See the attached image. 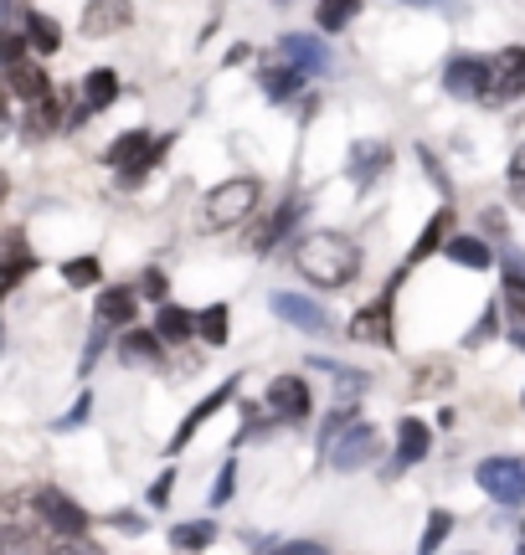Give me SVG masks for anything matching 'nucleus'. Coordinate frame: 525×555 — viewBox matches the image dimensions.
Listing matches in <instances>:
<instances>
[{"label":"nucleus","mask_w":525,"mask_h":555,"mask_svg":"<svg viewBox=\"0 0 525 555\" xmlns=\"http://www.w3.org/2000/svg\"><path fill=\"white\" fill-rule=\"evenodd\" d=\"M356 11H361V0H320L315 21H320V31H345L356 21Z\"/></svg>","instance_id":"28"},{"label":"nucleus","mask_w":525,"mask_h":555,"mask_svg":"<svg viewBox=\"0 0 525 555\" xmlns=\"http://www.w3.org/2000/svg\"><path fill=\"white\" fill-rule=\"evenodd\" d=\"M268 304H273V314H279L283 324H294V330H304V335H324V330H330V314H324L315 298H304V294H273Z\"/></svg>","instance_id":"8"},{"label":"nucleus","mask_w":525,"mask_h":555,"mask_svg":"<svg viewBox=\"0 0 525 555\" xmlns=\"http://www.w3.org/2000/svg\"><path fill=\"white\" fill-rule=\"evenodd\" d=\"M238 489V463H222V478H217V489H212V504H227Z\"/></svg>","instance_id":"37"},{"label":"nucleus","mask_w":525,"mask_h":555,"mask_svg":"<svg viewBox=\"0 0 525 555\" xmlns=\"http://www.w3.org/2000/svg\"><path fill=\"white\" fill-rule=\"evenodd\" d=\"M26 47H31V37H21V31H5V41H0V52H5V67L26 62Z\"/></svg>","instance_id":"35"},{"label":"nucleus","mask_w":525,"mask_h":555,"mask_svg":"<svg viewBox=\"0 0 525 555\" xmlns=\"http://www.w3.org/2000/svg\"><path fill=\"white\" fill-rule=\"evenodd\" d=\"M489 99H525V47H505L489 62Z\"/></svg>","instance_id":"9"},{"label":"nucleus","mask_w":525,"mask_h":555,"mask_svg":"<svg viewBox=\"0 0 525 555\" xmlns=\"http://www.w3.org/2000/svg\"><path fill=\"white\" fill-rule=\"evenodd\" d=\"M474 478H479L485 494H495V504H510V509L525 504V468L515 457H485V463L474 468Z\"/></svg>","instance_id":"5"},{"label":"nucleus","mask_w":525,"mask_h":555,"mask_svg":"<svg viewBox=\"0 0 525 555\" xmlns=\"http://www.w3.org/2000/svg\"><path fill=\"white\" fill-rule=\"evenodd\" d=\"M294 268L309 283H320V288H345L350 278L361 273V253L341 232H309V237L294 242Z\"/></svg>","instance_id":"1"},{"label":"nucleus","mask_w":525,"mask_h":555,"mask_svg":"<svg viewBox=\"0 0 525 555\" xmlns=\"http://www.w3.org/2000/svg\"><path fill=\"white\" fill-rule=\"evenodd\" d=\"M376 448H382L376 427H371V422H350L324 453H330V468H335V474H356V468H366V463L376 457Z\"/></svg>","instance_id":"4"},{"label":"nucleus","mask_w":525,"mask_h":555,"mask_svg":"<svg viewBox=\"0 0 525 555\" xmlns=\"http://www.w3.org/2000/svg\"><path fill=\"white\" fill-rule=\"evenodd\" d=\"M510 180H515V185H521V180H525V150H521V155H515V159H510Z\"/></svg>","instance_id":"44"},{"label":"nucleus","mask_w":525,"mask_h":555,"mask_svg":"<svg viewBox=\"0 0 525 555\" xmlns=\"http://www.w3.org/2000/svg\"><path fill=\"white\" fill-rule=\"evenodd\" d=\"M309 365H315V371H330V376H335V380H341V386H345V397H356V391H361L366 380H371V376H366V371H350V365H335V360H324V356H315V360H309Z\"/></svg>","instance_id":"31"},{"label":"nucleus","mask_w":525,"mask_h":555,"mask_svg":"<svg viewBox=\"0 0 525 555\" xmlns=\"http://www.w3.org/2000/svg\"><path fill=\"white\" fill-rule=\"evenodd\" d=\"M155 335L165 345H185V339L196 335V314H185L181 304H161V319H155Z\"/></svg>","instance_id":"20"},{"label":"nucleus","mask_w":525,"mask_h":555,"mask_svg":"<svg viewBox=\"0 0 525 555\" xmlns=\"http://www.w3.org/2000/svg\"><path fill=\"white\" fill-rule=\"evenodd\" d=\"M427 448H433L427 422H418V416H402V422H397V457H392V468H412V463H423Z\"/></svg>","instance_id":"12"},{"label":"nucleus","mask_w":525,"mask_h":555,"mask_svg":"<svg viewBox=\"0 0 525 555\" xmlns=\"http://www.w3.org/2000/svg\"><path fill=\"white\" fill-rule=\"evenodd\" d=\"M161 345L165 339L155 335V330H124L119 356H124V365H155V360H161Z\"/></svg>","instance_id":"18"},{"label":"nucleus","mask_w":525,"mask_h":555,"mask_svg":"<svg viewBox=\"0 0 525 555\" xmlns=\"http://www.w3.org/2000/svg\"><path fill=\"white\" fill-rule=\"evenodd\" d=\"M114 525H119V530H144L140 515H114Z\"/></svg>","instance_id":"43"},{"label":"nucleus","mask_w":525,"mask_h":555,"mask_svg":"<svg viewBox=\"0 0 525 555\" xmlns=\"http://www.w3.org/2000/svg\"><path fill=\"white\" fill-rule=\"evenodd\" d=\"M135 21V5L129 0H88L82 5V21H78V31L82 37H114V31H124Z\"/></svg>","instance_id":"6"},{"label":"nucleus","mask_w":525,"mask_h":555,"mask_svg":"<svg viewBox=\"0 0 525 555\" xmlns=\"http://www.w3.org/2000/svg\"><path fill=\"white\" fill-rule=\"evenodd\" d=\"M258 555H330L324 545H315V540H289V545H268V551Z\"/></svg>","instance_id":"36"},{"label":"nucleus","mask_w":525,"mask_h":555,"mask_svg":"<svg viewBox=\"0 0 525 555\" xmlns=\"http://www.w3.org/2000/svg\"><path fill=\"white\" fill-rule=\"evenodd\" d=\"M196 335H202L212 350H222L227 339H232V324H227V304H212V309H202V314H196Z\"/></svg>","instance_id":"23"},{"label":"nucleus","mask_w":525,"mask_h":555,"mask_svg":"<svg viewBox=\"0 0 525 555\" xmlns=\"http://www.w3.org/2000/svg\"><path fill=\"white\" fill-rule=\"evenodd\" d=\"M232 391H238V380H222V386H217V391H212V397H206L202 406H191V416H185L181 427H176V437H170V453H181L185 442H191V437H196V433L206 427V416H217V412H222Z\"/></svg>","instance_id":"11"},{"label":"nucleus","mask_w":525,"mask_h":555,"mask_svg":"<svg viewBox=\"0 0 525 555\" xmlns=\"http://www.w3.org/2000/svg\"><path fill=\"white\" fill-rule=\"evenodd\" d=\"M135 309H140V288H103V298H99V324H108V330H129Z\"/></svg>","instance_id":"16"},{"label":"nucleus","mask_w":525,"mask_h":555,"mask_svg":"<svg viewBox=\"0 0 525 555\" xmlns=\"http://www.w3.org/2000/svg\"><path fill=\"white\" fill-rule=\"evenodd\" d=\"M5 78H11V93L26 103H41L52 99V82H47V73H41V62H16V67H5Z\"/></svg>","instance_id":"15"},{"label":"nucleus","mask_w":525,"mask_h":555,"mask_svg":"<svg viewBox=\"0 0 525 555\" xmlns=\"http://www.w3.org/2000/svg\"><path fill=\"white\" fill-rule=\"evenodd\" d=\"M444 253H448V262H459V268H474V273L495 268V253H489L479 237H448Z\"/></svg>","instance_id":"22"},{"label":"nucleus","mask_w":525,"mask_h":555,"mask_svg":"<svg viewBox=\"0 0 525 555\" xmlns=\"http://www.w3.org/2000/svg\"><path fill=\"white\" fill-rule=\"evenodd\" d=\"M521 555H525V545H521Z\"/></svg>","instance_id":"45"},{"label":"nucleus","mask_w":525,"mask_h":555,"mask_svg":"<svg viewBox=\"0 0 525 555\" xmlns=\"http://www.w3.org/2000/svg\"><path fill=\"white\" fill-rule=\"evenodd\" d=\"M140 294H150V298H161V304H165V278H161V268H150V273L140 278Z\"/></svg>","instance_id":"41"},{"label":"nucleus","mask_w":525,"mask_h":555,"mask_svg":"<svg viewBox=\"0 0 525 555\" xmlns=\"http://www.w3.org/2000/svg\"><path fill=\"white\" fill-rule=\"evenodd\" d=\"M52 129H57V99L31 103V119H26V134L41 139V134H52Z\"/></svg>","instance_id":"32"},{"label":"nucleus","mask_w":525,"mask_h":555,"mask_svg":"<svg viewBox=\"0 0 525 555\" xmlns=\"http://www.w3.org/2000/svg\"><path fill=\"white\" fill-rule=\"evenodd\" d=\"M283 62H294V67H304V73H324L330 67V52H324L315 37H304V31H289V37L279 41Z\"/></svg>","instance_id":"14"},{"label":"nucleus","mask_w":525,"mask_h":555,"mask_svg":"<svg viewBox=\"0 0 525 555\" xmlns=\"http://www.w3.org/2000/svg\"><path fill=\"white\" fill-rule=\"evenodd\" d=\"M82 93H88V108L99 114V108H108V103L119 99V78H114L108 67H99V73H88V82H82Z\"/></svg>","instance_id":"27"},{"label":"nucleus","mask_w":525,"mask_h":555,"mask_svg":"<svg viewBox=\"0 0 525 555\" xmlns=\"http://www.w3.org/2000/svg\"><path fill=\"white\" fill-rule=\"evenodd\" d=\"M150 150H155V139H150V129H129V134L124 139H114V144H108V165H114V170H129V165H140L144 155H150Z\"/></svg>","instance_id":"17"},{"label":"nucleus","mask_w":525,"mask_h":555,"mask_svg":"<svg viewBox=\"0 0 525 555\" xmlns=\"http://www.w3.org/2000/svg\"><path fill=\"white\" fill-rule=\"evenodd\" d=\"M448 227H453V206H444V211H438V217L427 221V232L418 242H412V253H407V262H423L427 253H433V247H438V242L448 237Z\"/></svg>","instance_id":"26"},{"label":"nucleus","mask_w":525,"mask_h":555,"mask_svg":"<svg viewBox=\"0 0 525 555\" xmlns=\"http://www.w3.org/2000/svg\"><path fill=\"white\" fill-rule=\"evenodd\" d=\"M402 5H423V11H459L453 0H402Z\"/></svg>","instance_id":"42"},{"label":"nucleus","mask_w":525,"mask_h":555,"mask_svg":"<svg viewBox=\"0 0 525 555\" xmlns=\"http://www.w3.org/2000/svg\"><path fill=\"white\" fill-rule=\"evenodd\" d=\"M350 339H361V345H382V350L397 345V335H392V294L376 298L371 309H361V314L350 319Z\"/></svg>","instance_id":"10"},{"label":"nucleus","mask_w":525,"mask_h":555,"mask_svg":"<svg viewBox=\"0 0 525 555\" xmlns=\"http://www.w3.org/2000/svg\"><path fill=\"white\" fill-rule=\"evenodd\" d=\"M294 221H299V206H294V201H283L279 211H273V217L253 232V247H258V253H273V247H279V237H289V232H294Z\"/></svg>","instance_id":"19"},{"label":"nucleus","mask_w":525,"mask_h":555,"mask_svg":"<svg viewBox=\"0 0 525 555\" xmlns=\"http://www.w3.org/2000/svg\"><path fill=\"white\" fill-rule=\"evenodd\" d=\"M26 37H31V52H41V57H52V52L62 47L57 21L41 16V11H31V16H26Z\"/></svg>","instance_id":"24"},{"label":"nucleus","mask_w":525,"mask_h":555,"mask_svg":"<svg viewBox=\"0 0 525 555\" xmlns=\"http://www.w3.org/2000/svg\"><path fill=\"white\" fill-rule=\"evenodd\" d=\"M444 88L453 99H489V62L485 57H453L444 67Z\"/></svg>","instance_id":"7"},{"label":"nucleus","mask_w":525,"mask_h":555,"mask_svg":"<svg viewBox=\"0 0 525 555\" xmlns=\"http://www.w3.org/2000/svg\"><path fill=\"white\" fill-rule=\"evenodd\" d=\"M448 535H453V515H448V509H433L427 525H423V545H418V555H438Z\"/></svg>","instance_id":"29"},{"label":"nucleus","mask_w":525,"mask_h":555,"mask_svg":"<svg viewBox=\"0 0 525 555\" xmlns=\"http://www.w3.org/2000/svg\"><path fill=\"white\" fill-rule=\"evenodd\" d=\"M88 406H93V397H88V391H82V397L73 401V412H67V416H62V422H57L62 433H67V427H82V416H88Z\"/></svg>","instance_id":"40"},{"label":"nucleus","mask_w":525,"mask_h":555,"mask_svg":"<svg viewBox=\"0 0 525 555\" xmlns=\"http://www.w3.org/2000/svg\"><path fill=\"white\" fill-rule=\"evenodd\" d=\"M212 540H217V525H212V519H191V525H176V530H170V545H176V551H206Z\"/></svg>","instance_id":"25"},{"label":"nucleus","mask_w":525,"mask_h":555,"mask_svg":"<svg viewBox=\"0 0 525 555\" xmlns=\"http://www.w3.org/2000/svg\"><path fill=\"white\" fill-rule=\"evenodd\" d=\"M170 489H176V468H165V474L155 478V483H150V504H155V509H165V499H170Z\"/></svg>","instance_id":"39"},{"label":"nucleus","mask_w":525,"mask_h":555,"mask_svg":"<svg viewBox=\"0 0 525 555\" xmlns=\"http://www.w3.org/2000/svg\"><path fill=\"white\" fill-rule=\"evenodd\" d=\"M495 330H500V314H495V304H489L485 314H479V324H474V330H469V335H464V345H469V350H474V345H485V339L495 335Z\"/></svg>","instance_id":"34"},{"label":"nucleus","mask_w":525,"mask_h":555,"mask_svg":"<svg viewBox=\"0 0 525 555\" xmlns=\"http://www.w3.org/2000/svg\"><path fill=\"white\" fill-rule=\"evenodd\" d=\"M31 273V253H26V237L11 232V258H5V288H16L21 278Z\"/></svg>","instance_id":"30"},{"label":"nucleus","mask_w":525,"mask_h":555,"mask_svg":"<svg viewBox=\"0 0 525 555\" xmlns=\"http://www.w3.org/2000/svg\"><path fill=\"white\" fill-rule=\"evenodd\" d=\"M505 298L525 314V268H510L505 273Z\"/></svg>","instance_id":"38"},{"label":"nucleus","mask_w":525,"mask_h":555,"mask_svg":"<svg viewBox=\"0 0 525 555\" xmlns=\"http://www.w3.org/2000/svg\"><path fill=\"white\" fill-rule=\"evenodd\" d=\"M268 406H273L283 422H299V416H309V386H304L299 376H279L268 386Z\"/></svg>","instance_id":"13"},{"label":"nucleus","mask_w":525,"mask_h":555,"mask_svg":"<svg viewBox=\"0 0 525 555\" xmlns=\"http://www.w3.org/2000/svg\"><path fill=\"white\" fill-rule=\"evenodd\" d=\"M304 78H309V73H304V67H294V62H283V67H268V73H262V93H268L273 103H289V99H294V93L304 88Z\"/></svg>","instance_id":"21"},{"label":"nucleus","mask_w":525,"mask_h":555,"mask_svg":"<svg viewBox=\"0 0 525 555\" xmlns=\"http://www.w3.org/2000/svg\"><path fill=\"white\" fill-rule=\"evenodd\" d=\"M62 278H67L73 288H88V283H99V258H67V262H62Z\"/></svg>","instance_id":"33"},{"label":"nucleus","mask_w":525,"mask_h":555,"mask_svg":"<svg viewBox=\"0 0 525 555\" xmlns=\"http://www.w3.org/2000/svg\"><path fill=\"white\" fill-rule=\"evenodd\" d=\"M31 515H37L57 540H82L88 535V509L73 504V499L62 494V489H52V483H41L37 494H31Z\"/></svg>","instance_id":"3"},{"label":"nucleus","mask_w":525,"mask_h":555,"mask_svg":"<svg viewBox=\"0 0 525 555\" xmlns=\"http://www.w3.org/2000/svg\"><path fill=\"white\" fill-rule=\"evenodd\" d=\"M258 206V180L253 176H232L222 185H212L202 201V227H238L243 217H253Z\"/></svg>","instance_id":"2"}]
</instances>
